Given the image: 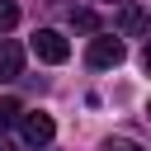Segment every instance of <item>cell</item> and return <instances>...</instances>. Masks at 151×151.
Segmentation results:
<instances>
[{
	"mask_svg": "<svg viewBox=\"0 0 151 151\" xmlns=\"http://www.w3.org/2000/svg\"><path fill=\"white\" fill-rule=\"evenodd\" d=\"M85 61H90L94 71L118 66V61H123V38H113V33H94V38H90V47H85Z\"/></svg>",
	"mask_w": 151,
	"mask_h": 151,
	"instance_id": "obj_1",
	"label": "cell"
},
{
	"mask_svg": "<svg viewBox=\"0 0 151 151\" xmlns=\"http://www.w3.org/2000/svg\"><path fill=\"white\" fill-rule=\"evenodd\" d=\"M33 52H38L42 61H52V66H57V61H66V57H71V42H66L57 28H38V33H33Z\"/></svg>",
	"mask_w": 151,
	"mask_h": 151,
	"instance_id": "obj_2",
	"label": "cell"
},
{
	"mask_svg": "<svg viewBox=\"0 0 151 151\" xmlns=\"http://www.w3.org/2000/svg\"><path fill=\"white\" fill-rule=\"evenodd\" d=\"M19 132H24L28 146H47L52 132H57V123H52L47 113H24V118H19Z\"/></svg>",
	"mask_w": 151,
	"mask_h": 151,
	"instance_id": "obj_3",
	"label": "cell"
},
{
	"mask_svg": "<svg viewBox=\"0 0 151 151\" xmlns=\"http://www.w3.org/2000/svg\"><path fill=\"white\" fill-rule=\"evenodd\" d=\"M142 28H146V9H142L137 0H123V5H118V33H123V38H137ZM118 33H113V38H118Z\"/></svg>",
	"mask_w": 151,
	"mask_h": 151,
	"instance_id": "obj_4",
	"label": "cell"
},
{
	"mask_svg": "<svg viewBox=\"0 0 151 151\" xmlns=\"http://www.w3.org/2000/svg\"><path fill=\"white\" fill-rule=\"evenodd\" d=\"M24 76V47L14 38H0V80H19Z\"/></svg>",
	"mask_w": 151,
	"mask_h": 151,
	"instance_id": "obj_5",
	"label": "cell"
},
{
	"mask_svg": "<svg viewBox=\"0 0 151 151\" xmlns=\"http://www.w3.org/2000/svg\"><path fill=\"white\" fill-rule=\"evenodd\" d=\"M71 24H76V33H99V14L94 9H76Z\"/></svg>",
	"mask_w": 151,
	"mask_h": 151,
	"instance_id": "obj_6",
	"label": "cell"
},
{
	"mask_svg": "<svg viewBox=\"0 0 151 151\" xmlns=\"http://www.w3.org/2000/svg\"><path fill=\"white\" fill-rule=\"evenodd\" d=\"M19 118H24V104L19 99H0V127H14Z\"/></svg>",
	"mask_w": 151,
	"mask_h": 151,
	"instance_id": "obj_7",
	"label": "cell"
},
{
	"mask_svg": "<svg viewBox=\"0 0 151 151\" xmlns=\"http://www.w3.org/2000/svg\"><path fill=\"white\" fill-rule=\"evenodd\" d=\"M14 24H19V5L14 0H0V33H9Z\"/></svg>",
	"mask_w": 151,
	"mask_h": 151,
	"instance_id": "obj_8",
	"label": "cell"
},
{
	"mask_svg": "<svg viewBox=\"0 0 151 151\" xmlns=\"http://www.w3.org/2000/svg\"><path fill=\"white\" fill-rule=\"evenodd\" d=\"M104 151H146L142 142H132V137H109L104 142Z\"/></svg>",
	"mask_w": 151,
	"mask_h": 151,
	"instance_id": "obj_9",
	"label": "cell"
},
{
	"mask_svg": "<svg viewBox=\"0 0 151 151\" xmlns=\"http://www.w3.org/2000/svg\"><path fill=\"white\" fill-rule=\"evenodd\" d=\"M94 5H118V0H94Z\"/></svg>",
	"mask_w": 151,
	"mask_h": 151,
	"instance_id": "obj_10",
	"label": "cell"
}]
</instances>
